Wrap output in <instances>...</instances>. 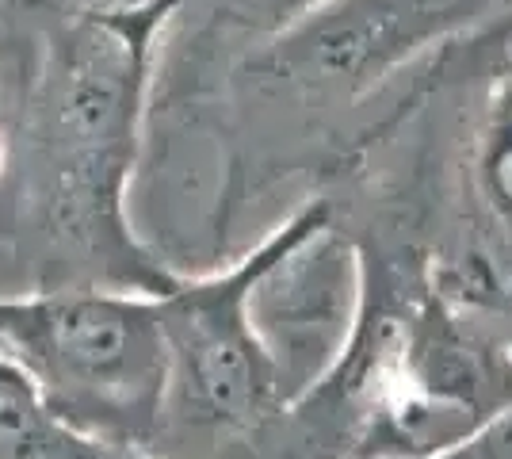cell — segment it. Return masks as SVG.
<instances>
[{"instance_id": "6da1fadb", "label": "cell", "mask_w": 512, "mask_h": 459, "mask_svg": "<svg viewBox=\"0 0 512 459\" xmlns=\"http://www.w3.org/2000/svg\"><path fill=\"white\" fill-rule=\"evenodd\" d=\"M180 4H12L20 43L0 192V291L119 287L161 295L176 280L138 234L130 188L161 35Z\"/></svg>"}, {"instance_id": "7a4b0ae2", "label": "cell", "mask_w": 512, "mask_h": 459, "mask_svg": "<svg viewBox=\"0 0 512 459\" xmlns=\"http://www.w3.org/2000/svg\"><path fill=\"white\" fill-rule=\"evenodd\" d=\"M0 356L73 433L150 448L169 349L157 295L119 287L0 291Z\"/></svg>"}, {"instance_id": "3957f363", "label": "cell", "mask_w": 512, "mask_h": 459, "mask_svg": "<svg viewBox=\"0 0 512 459\" xmlns=\"http://www.w3.org/2000/svg\"><path fill=\"white\" fill-rule=\"evenodd\" d=\"M268 253L272 238L218 276H176L157 295L169 349L165 406L150 444L157 456L172 459L188 440L253 433L283 394L276 364L249 318V287Z\"/></svg>"}, {"instance_id": "277c9868", "label": "cell", "mask_w": 512, "mask_h": 459, "mask_svg": "<svg viewBox=\"0 0 512 459\" xmlns=\"http://www.w3.org/2000/svg\"><path fill=\"white\" fill-rule=\"evenodd\" d=\"M77 437L46 410L35 383L0 356V459H69Z\"/></svg>"}, {"instance_id": "5b68a950", "label": "cell", "mask_w": 512, "mask_h": 459, "mask_svg": "<svg viewBox=\"0 0 512 459\" xmlns=\"http://www.w3.org/2000/svg\"><path fill=\"white\" fill-rule=\"evenodd\" d=\"M207 8H214L218 16L234 20L237 27H249V31H272L279 23H287L291 16L306 12L310 4L318 0H203Z\"/></svg>"}, {"instance_id": "8992f818", "label": "cell", "mask_w": 512, "mask_h": 459, "mask_svg": "<svg viewBox=\"0 0 512 459\" xmlns=\"http://www.w3.org/2000/svg\"><path fill=\"white\" fill-rule=\"evenodd\" d=\"M12 81H16V20L0 4V192H4L8 146H12Z\"/></svg>"}, {"instance_id": "52a82bcc", "label": "cell", "mask_w": 512, "mask_h": 459, "mask_svg": "<svg viewBox=\"0 0 512 459\" xmlns=\"http://www.w3.org/2000/svg\"><path fill=\"white\" fill-rule=\"evenodd\" d=\"M444 459H512V406H505L490 425H482L459 448H451Z\"/></svg>"}, {"instance_id": "ba28073f", "label": "cell", "mask_w": 512, "mask_h": 459, "mask_svg": "<svg viewBox=\"0 0 512 459\" xmlns=\"http://www.w3.org/2000/svg\"><path fill=\"white\" fill-rule=\"evenodd\" d=\"M69 459H165V456H157L150 448H134V444H107V440L77 437Z\"/></svg>"}]
</instances>
